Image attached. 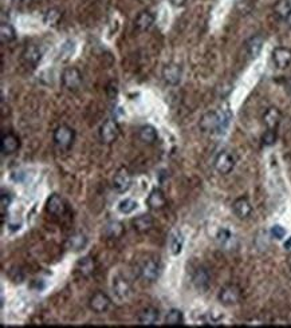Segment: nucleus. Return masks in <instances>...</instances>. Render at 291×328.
Returning <instances> with one entry per match:
<instances>
[{
    "label": "nucleus",
    "mask_w": 291,
    "mask_h": 328,
    "mask_svg": "<svg viewBox=\"0 0 291 328\" xmlns=\"http://www.w3.org/2000/svg\"><path fill=\"white\" fill-rule=\"evenodd\" d=\"M61 19V13L58 10H49L45 15V22L47 25H57Z\"/></svg>",
    "instance_id": "f704fd0d"
},
{
    "label": "nucleus",
    "mask_w": 291,
    "mask_h": 328,
    "mask_svg": "<svg viewBox=\"0 0 291 328\" xmlns=\"http://www.w3.org/2000/svg\"><path fill=\"white\" fill-rule=\"evenodd\" d=\"M232 210L236 217L240 220H246L252 214V205L247 197H239L232 204Z\"/></svg>",
    "instance_id": "4468645a"
},
{
    "label": "nucleus",
    "mask_w": 291,
    "mask_h": 328,
    "mask_svg": "<svg viewBox=\"0 0 291 328\" xmlns=\"http://www.w3.org/2000/svg\"><path fill=\"white\" fill-rule=\"evenodd\" d=\"M87 242L89 241H87L86 234L78 232V233L71 234V236L67 238L66 246H67L70 250H73V252H79V250H82L86 248Z\"/></svg>",
    "instance_id": "b1692460"
},
{
    "label": "nucleus",
    "mask_w": 291,
    "mask_h": 328,
    "mask_svg": "<svg viewBox=\"0 0 291 328\" xmlns=\"http://www.w3.org/2000/svg\"><path fill=\"white\" fill-rule=\"evenodd\" d=\"M131 186V176L126 168H119L113 177V188L115 192L125 193Z\"/></svg>",
    "instance_id": "9b49d317"
},
{
    "label": "nucleus",
    "mask_w": 291,
    "mask_h": 328,
    "mask_svg": "<svg viewBox=\"0 0 291 328\" xmlns=\"http://www.w3.org/2000/svg\"><path fill=\"white\" fill-rule=\"evenodd\" d=\"M138 138L142 141L143 144L152 145L159 140V134H157V130L152 125H143V126L139 127Z\"/></svg>",
    "instance_id": "a878e982"
},
{
    "label": "nucleus",
    "mask_w": 291,
    "mask_h": 328,
    "mask_svg": "<svg viewBox=\"0 0 291 328\" xmlns=\"http://www.w3.org/2000/svg\"><path fill=\"white\" fill-rule=\"evenodd\" d=\"M270 233L271 236H272L274 238H276V240H282V238L286 236V229L280 225H274L272 228H271Z\"/></svg>",
    "instance_id": "e433bc0d"
},
{
    "label": "nucleus",
    "mask_w": 291,
    "mask_h": 328,
    "mask_svg": "<svg viewBox=\"0 0 291 328\" xmlns=\"http://www.w3.org/2000/svg\"><path fill=\"white\" fill-rule=\"evenodd\" d=\"M61 81L62 86L65 87L66 90H78L83 82L82 73H81L77 67H73V66H71V67H66L65 70L62 71Z\"/></svg>",
    "instance_id": "7ed1b4c3"
},
{
    "label": "nucleus",
    "mask_w": 291,
    "mask_h": 328,
    "mask_svg": "<svg viewBox=\"0 0 291 328\" xmlns=\"http://www.w3.org/2000/svg\"><path fill=\"white\" fill-rule=\"evenodd\" d=\"M230 122V114L224 111H207L200 118L199 127L203 133H223Z\"/></svg>",
    "instance_id": "f257e3e1"
},
{
    "label": "nucleus",
    "mask_w": 291,
    "mask_h": 328,
    "mask_svg": "<svg viewBox=\"0 0 291 328\" xmlns=\"http://www.w3.org/2000/svg\"><path fill=\"white\" fill-rule=\"evenodd\" d=\"M168 2L175 7H183L187 3V0H168Z\"/></svg>",
    "instance_id": "4c0bfd02"
},
{
    "label": "nucleus",
    "mask_w": 291,
    "mask_h": 328,
    "mask_svg": "<svg viewBox=\"0 0 291 328\" xmlns=\"http://www.w3.org/2000/svg\"><path fill=\"white\" fill-rule=\"evenodd\" d=\"M291 11V0H278L274 6V13L282 21H286Z\"/></svg>",
    "instance_id": "c756f323"
},
{
    "label": "nucleus",
    "mask_w": 291,
    "mask_h": 328,
    "mask_svg": "<svg viewBox=\"0 0 291 328\" xmlns=\"http://www.w3.org/2000/svg\"><path fill=\"white\" fill-rule=\"evenodd\" d=\"M161 77L164 79V82L169 86H177L181 82V78H183V69H181L180 65L168 63V65H165L163 67Z\"/></svg>",
    "instance_id": "0eeeda50"
},
{
    "label": "nucleus",
    "mask_w": 291,
    "mask_h": 328,
    "mask_svg": "<svg viewBox=\"0 0 291 328\" xmlns=\"http://www.w3.org/2000/svg\"><path fill=\"white\" fill-rule=\"evenodd\" d=\"M153 222H155V220H153L151 214H139V216L131 220L133 228L138 233H147V232H149V230L152 229Z\"/></svg>",
    "instance_id": "5701e85b"
},
{
    "label": "nucleus",
    "mask_w": 291,
    "mask_h": 328,
    "mask_svg": "<svg viewBox=\"0 0 291 328\" xmlns=\"http://www.w3.org/2000/svg\"><path fill=\"white\" fill-rule=\"evenodd\" d=\"M75 271L79 276L82 277H89L94 273L95 271V261L91 256H85V257L79 258L77 264H75Z\"/></svg>",
    "instance_id": "aec40b11"
},
{
    "label": "nucleus",
    "mask_w": 291,
    "mask_h": 328,
    "mask_svg": "<svg viewBox=\"0 0 291 328\" xmlns=\"http://www.w3.org/2000/svg\"><path fill=\"white\" fill-rule=\"evenodd\" d=\"M160 319V311L155 307L143 308L138 315V323L142 325H155Z\"/></svg>",
    "instance_id": "4be33fe9"
},
{
    "label": "nucleus",
    "mask_w": 291,
    "mask_h": 328,
    "mask_svg": "<svg viewBox=\"0 0 291 328\" xmlns=\"http://www.w3.org/2000/svg\"><path fill=\"white\" fill-rule=\"evenodd\" d=\"M271 57L278 69H287L291 66V49L288 47H275Z\"/></svg>",
    "instance_id": "f8f14e48"
},
{
    "label": "nucleus",
    "mask_w": 291,
    "mask_h": 328,
    "mask_svg": "<svg viewBox=\"0 0 291 328\" xmlns=\"http://www.w3.org/2000/svg\"><path fill=\"white\" fill-rule=\"evenodd\" d=\"M46 209L50 214L53 216H62L66 212V202L59 194L54 193L49 197L47 204H46Z\"/></svg>",
    "instance_id": "2eb2a0df"
},
{
    "label": "nucleus",
    "mask_w": 291,
    "mask_h": 328,
    "mask_svg": "<svg viewBox=\"0 0 291 328\" xmlns=\"http://www.w3.org/2000/svg\"><path fill=\"white\" fill-rule=\"evenodd\" d=\"M287 23V26H288V27H291V11H290V14H288V17L286 18V21H284Z\"/></svg>",
    "instance_id": "a19ab883"
},
{
    "label": "nucleus",
    "mask_w": 291,
    "mask_h": 328,
    "mask_svg": "<svg viewBox=\"0 0 291 328\" xmlns=\"http://www.w3.org/2000/svg\"><path fill=\"white\" fill-rule=\"evenodd\" d=\"M216 241L219 242V245L226 248V246H230L231 242L234 241V234L231 233L228 229H220L216 234Z\"/></svg>",
    "instance_id": "2f4dec72"
},
{
    "label": "nucleus",
    "mask_w": 291,
    "mask_h": 328,
    "mask_svg": "<svg viewBox=\"0 0 291 328\" xmlns=\"http://www.w3.org/2000/svg\"><path fill=\"white\" fill-rule=\"evenodd\" d=\"M75 140V131L73 127H70L69 125H59V126L54 130L53 141L55 146L61 150H69Z\"/></svg>",
    "instance_id": "f03ea898"
},
{
    "label": "nucleus",
    "mask_w": 291,
    "mask_h": 328,
    "mask_svg": "<svg viewBox=\"0 0 291 328\" xmlns=\"http://www.w3.org/2000/svg\"><path fill=\"white\" fill-rule=\"evenodd\" d=\"M42 59V53L37 45H27L22 53V61L26 66L35 69Z\"/></svg>",
    "instance_id": "ddd939ff"
},
{
    "label": "nucleus",
    "mask_w": 291,
    "mask_h": 328,
    "mask_svg": "<svg viewBox=\"0 0 291 328\" xmlns=\"http://www.w3.org/2000/svg\"><path fill=\"white\" fill-rule=\"evenodd\" d=\"M217 299L223 305H235L242 299V289L236 284H227L220 289Z\"/></svg>",
    "instance_id": "39448f33"
},
{
    "label": "nucleus",
    "mask_w": 291,
    "mask_h": 328,
    "mask_svg": "<svg viewBox=\"0 0 291 328\" xmlns=\"http://www.w3.org/2000/svg\"><path fill=\"white\" fill-rule=\"evenodd\" d=\"M11 2H13L14 5H17V6H27V5H30L33 0H11Z\"/></svg>",
    "instance_id": "58836bf2"
},
{
    "label": "nucleus",
    "mask_w": 291,
    "mask_h": 328,
    "mask_svg": "<svg viewBox=\"0 0 291 328\" xmlns=\"http://www.w3.org/2000/svg\"><path fill=\"white\" fill-rule=\"evenodd\" d=\"M263 45H264V38L262 35H254L251 37L248 41L246 42V50L247 54L250 55V58L259 57V54L262 51Z\"/></svg>",
    "instance_id": "393cba45"
},
{
    "label": "nucleus",
    "mask_w": 291,
    "mask_h": 328,
    "mask_svg": "<svg viewBox=\"0 0 291 328\" xmlns=\"http://www.w3.org/2000/svg\"><path fill=\"white\" fill-rule=\"evenodd\" d=\"M19 148H21V140L13 131L5 133L2 136V138H0V150H2V153L5 156L14 154L15 152H18Z\"/></svg>",
    "instance_id": "9d476101"
},
{
    "label": "nucleus",
    "mask_w": 291,
    "mask_h": 328,
    "mask_svg": "<svg viewBox=\"0 0 291 328\" xmlns=\"http://www.w3.org/2000/svg\"><path fill=\"white\" fill-rule=\"evenodd\" d=\"M137 209V202L131 198H126V200H122V201L118 204V210L123 214H129L131 213L133 210Z\"/></svg>",
    "instance_id": "473e14b6"
},
{
    "label": "nucleus",
    "mask_w": 291,
    "mask_h": 328,
    "mask_svg": "<svg viewBox=\"0 0 291 328\" xmlns=\"http://www.w3.org/2000/svg\"><path fill=\"white\" fill-rule=\"evenodd\" d=\"M284 248H286L287 250L291 249V238H290V240H288V241L286 242V244H284Z\"/></svg>",
    "instance_id": "79ce46f5"
},
{
    "label": "nucleus",
    "mask_w": 291,
    "mask_h": 328,
    "mask_svg": "<svg viewBox=\"0 0 291 328\" xmlns=\"http://www.w3.org/2000/svg\"><path fill=\"white\" fill-rule=\"evenodd\" d=\"M155 21H156V18H155V15L151 11H141L135 17L134 27L139 33H145V31H148L152 27Z\"/></svg>",
    "instance_id": "412c9836"
},
{
    "label": "nucleus",
    "mask_w": 291,
    "mask_h": 328,
    "mask_svg": "<svg viewBox=\"0 0 291 328\" xmlns=\"http://www.w3.org/2000/svg\"><path fill=\"white\" fill-rule=\"evenodd\" d=\"M147 205L152 210L163 209L167 205V197H165L164 192L161 189H153L147 198Z\"/></svg>",
    "instance_id": "6ab92c4d"
},
{
    "label": "nucleus",
    "mask_w": 291,
    "mask_h": 328,
    "mask_svg": "<svg viewBox=\"0 0 291 328\" xmlns=\"http://www.w3.org/2000/svg\"><path fill=\"white\" fill-rule=\"evenodd\" d=\"M192 283L199 291H207L209 284H211V275H209V272L207 271L205 268H197L196 271L193 272Z\"/></svg>",
    "instance_id": "a211bd4d"
},
{
    "label": "nucleus",
    "mask_w": 291,
    "mask_h": 328,
    "mask_svg": "<svg viewBox=\"0 0 291 328\" xmlns=\"http://www.w3.org/2000/svg\"><path fill=\"white\" fill-rule=\"evenodd\" d=\"M67 46H69V42H67ZM67 46H66V43H65V47H67ZM65 47H62V49L65 50ZM63 50H62L59 54H63ZM71 54H73V50H67V55H69V57L71 55Z\"/></svg>",
    "instance_id": "ea45409f"
},
{
    "label": "nucleus",
    "mask_w": 291,
    "mask_h": 328,
    "mask_svg": "<svg viewBox=\"0 0 291 328\" xmlns=\"http://www.w3.org/2000/svg\"><path fill=\"white\" fill-rule=\"evenodd\" d=\"M0 39L3 43H11L17 39V31L13 25L5 23V22L0 25Z\"/></svg>",
    "instance_id": "cd10ccee"
},
{
    "label": "nucleus",
    "mask_w": 291,
    "mask_h": 328,
    "mask_svg": "<svg viewBox=\"0 0 291 328\" xmlns=\"http://www.w3.org/2000/svg\"><path fill=\"white\" fill-rule=\"evenodd\" d=\"M103 233L107 238H119L122 237V234L125 233V226H123L122 222L110 221L105 226Z\"/></svg>",
    "instance_id": "bb28decb"
},
{
    "label": "nucleus",
    "mask_w": 291,
    "mask_h": 328,
    "mask_svg": "<svg viewBox=\"0 0 291 328\" xmlns=\"http://www.w3.org/2000/svg\"><path fill=\"white\" fill-rule=\"evenodd\" d=\"M111 288H113V293L119 300L127 299V296L130 295V284L127 283V280L123 279L122 276H115L111 283Z\"/></svg>",
    "instance_id": "dca6fc26"
},
{
    "label": "nucleus",
    "mask_w": 291,
    "mask_h": 328,
    "mask_svg": "<svg viewBox=\"0 0 291 328\" xmlns=\"http://www.w3.org/2000/svg\"><path fill=\"white\" fill-rule=\"evenodd\" d=\"M119 137V126L114 119L107 118L99 127V138L103 144L110 145Z\"/></svg>",
    "instance_id": "423d86ee"
},
{
    "label": "nucleus",
    "mask_w": 291,
    "mask_h": 328,
    "mask_svg": "<svg viewBox=\"0 0 291 328\" xmlns=\"http://www.w3.org/2000/svg\"><path fill=\"white\" fill-rule=\"evenodd\" d=\"M165 324H167V325H171V327H176V325L184 324V313H183L180 309L173 308V309H171V311L167 313V316H165Z\"/></svg>",
    "instance_id": "c85d7f7f"
},
{
    "label": "nucleus",
    "mask_w": 291,
    "mask_h": 328,
    "mask_svg": "<svg viewBox=\"0 0 291 328\" xmlns=\"http://www.w3.org/2000/svg\"><path fill=\"white\" fill-rule=\"evenodd\" d=\"M183 245H184V237H183L181 232H176L175 234H172L169 248H171V252H172L173 256H177V254L181 253Z\"/></svg>",
    "instance_id": "7c9ffc66"
},
{
    "label": "nucleus",
    "mask_w": 291,
    "mask_h": 328,
    "mask_svg": "<svg viewBox=\"0 0 291 328\" xmlns=\"http://www.w3.org/2000/svg\"><path fill=\"white\" fill-rule=\"evenodd\" d=\"M282 111L279 110L278 107H268L264 114H263V123L267 129H274L276 130V127L279 126V123L282 122Z\"/></svg>",
    "instance_id": "f3484780"
},
{
    "label": "nucleus",
    "mask_w": 291,
    "mask_h": 328,
    "mask_svg": "<svg viewBox=\"0 0 291 328\" xmlns=\"http://www.w3.org/2000/svg\"><path fill=\"white\" fill-rule=\"evenodd\" d=\"M11 201H13V197H11L10 193H2V196H0V205H2V216L3 217H5L6 210L9 209V206L11 205Z\"/></svg>",
    "instance_id": "c9c22d12"
},
{
    "label": "nucleus",
    "mask_w": 291,
    "mask_h": 328,
    "mask_svg": "<svg viewBox=\"0 0 291 328\" xmlns=\"http://www.w3.org/2000/svg\"><path fill=\"white\" fill-rule=\"evenodd\" d=\"M290 269H291V265H290Z\"/></svg>",
    "instance_id": "37998d69"
},
{
    "label": "nucleus",
    "mask_w": 291,
    "mask_h": 328,
    "mask_svg": "<svg viewBox=\"0 0 291 328\" xmlns=\"http://www.w3.org/2000/svg\"><path fill=\"white\" fill-rule=\"evenodd\" d=\"M235 165H236L235 156L228 150H220L213 160V166L216 169V172L224 176L230 174L234 170Z\"/></svg>",
    "instance_id": "20e7f679"
},
{
    "label": "nucleus",
    "mask_w": 291,
    "mask_h": 328,
    "mask_svg": "<svg viewBox=\"0 0 291 328\" xmlns=\"http://www.w3.org/2000/svg\"><path fill=\"white\" fill-rule=\"evenodd\" d=\"M111 305V299L105 292H95L89 299V307L95 313H103L106 312Z\"/></svg>",
    "instance_id": "1a4fd4ad"
},
{
    "label": "nucleus",
    "mask_w": 291,
    "mask_h": 328,
    "mask_svg": "<svg viewBox=\"0 0 291 328\" xmlns=\"http://www.w3.org/2000/svg\"><path fill=\"white\" fill-rule=\"evenodd\" d=\"M276 138H278L276 130H274V129H267V130L264 131V134L262 136V142L263 145H266V146H272V145L276 142Z\"/></svg>",
    "instance_id": "72a5a7b5"
},
{
    "label": "nucleus",
    "mask_w": 291,
    "mask_h": 328,
    "mask_svg": "<svg viewBox=\"0 0 291 328\" xmlns=\"http://www.w3.org/2000/svg\"><path fill=\"white\" fill-rule=\"evenodd\" d=\"M161 272V267L159 261L153 260V258H149L147 261L142 262V265L139 268V273H141V277H142L145 281L148 283H153L159 279Z\"/></svg>",
    "instance_id": "6e6552de"
}]
</instances>
